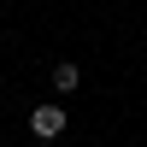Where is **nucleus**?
I'll return each mask as SVG.
<instances>
[{"label":"nucleus","mask_w":147,"mask_h":147,"mask_svg":"<svg viewBox=\"0 0 147 147\" xmlns=\"http://www.w3.org/2000/svg\"><path fill=\"white\" fill-rule=\"evenodd\" d=\"M65 124H71V118L59 112V106H35V112H30V136H35V141H59Z\"/></svg>","instance_id":"nucleus-1"},{"label":"nucleus","mask_w":147,"mask_h":147,"mask_svg":"<svg viewBox=\"0 0 147 147\" xmlns=\"http://www.w3.org/2000/svg\"><path fill=\"white\" fill-rule=\"evenodd\" d=\"M53 88H59V94H77V88H82V71L71 65V59H65V65H53Z\"/></svg>","instance_id":"nucleus-2"}]
</instances>
